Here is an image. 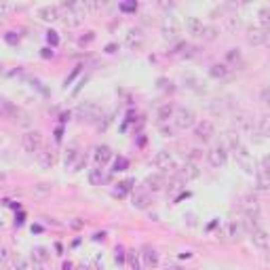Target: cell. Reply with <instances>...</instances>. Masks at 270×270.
Here are the masks:
<instances>
[{
	"instance_id": "6da1fadb",
	"label": "cell",
	"mask_w": 270,
	"mask_h": 270,
	"mask_svg": "<svg viewBox=\"0 0 270 270\" xmlns=\"http://www.w3.org/2000/svg\"><path fill=\"white\" fill-rule=\"evenodd\" d=\"M207 163H209L213 169H222V167H226L228 163V148H226V143L220 141V143H215V146H211L209 150H207Z\"/></svg>"
},
{
	"instance_id": "7a4b0ae2",
	"label": "cell",
	"mask_w": 270,
	"mask_h": 270,
	"mask_svg": "<svg viewBox=\"0 0 270 270\" xmlns=\"http://www.w3.org/2000/svg\"><path fill=\"white\" fill-rule=\"evenodd\" d=\"M175 125V129L177 131H186V129H190L196 125V114L194 110H190V108H186V106H177L175 108V114H173V121H171Z\"/></svg>"
},
{
	"instance_id": "3957f363",
	"label": "cell",
	"mask_w": 270,
	"mask_h": 270,
	"mask_svg": "<svg viewBox=\"0 0 270 270\" xmlns=\"http://www.w3.org/2000/svg\"><path fill=\"white\" fill-rule=\"evenodd\" d=\"M21 148L28 152V154H38V152L44 148V139L42 133L38 129H30L21 135Z\"/></svg>"
},
{
	"instance_id": "277c9868",
	"label": "cell",
	"mask_w": 270,
	"mask_h": 270,
	"mask_svg": "<svg viewBox=\"0 0 270 270\" xmlns=\"http://www.w3.org/2000/svg\"><path fill=\"white\" fill-rule=\"evenodd\" d=\"M154 167L160 169L163 173H167V171H175L177 169V160L173 156V152L171 150H158L154 154Z\"/></svg>"
},
{
	"instance_id": "5b68a950",
	"label": "cell",
	"mask_w": 270,
	"mask_h": 270,
	"mask_svg": "<svg viewBox=\"0 0 270 270\" xmlns=\"http://www.w3.org/2000/svg\"><path fill=\"white\" fill-rule=\"evenodd\" d=\"M179 30H182V25H179V21L173 15H167L163 23H160V34H163L165 40H175L179 36Z\"/></svg>"
},
{
	"instance_id": "8992f818",
	"label": "cell",
	"mask_w": 270,
	"mask_h": 270,
	"mask_svg": "<svg viewBox=\"0 0 270 270\" xmlns=\"http://www.w3.org/2000/svg\"><path fill=\"white\" fill-rule=\"evenodd\" d=\"M213 135H215V125L211 121L205 119L194 125V137L199 141H209V139H213Z\"/></svg>"
},
{
	"instance_id": "52a82bcc",
	"label": "cell",
	"mask_w": 270,
	"mask_h": 270,
	"mask_svg": "<svg viewBox=\"0 0 270 270\" xmlns=\"http://www.w3.org/2000/svg\"><path fill=\"white\" fill-rule=\"evenodd\" d=\"M249 239H251V243H254L256 249H260V251H270V232L264 230L262 226L251 232Z\"/></svg>"
},
{
	"instance_id": "ba28073f",
	"label": "cell",
	"mask_w": 270,
	"mask_h": 270,
	"mask_svg": "<svg viewBox=\"0 0 270 270\" xmlns=\"http://www.w3.org/2000/svg\"><path fill=\"white\" fill-rule=\"evenodd\" d=\"M245 38L247 42L251 44V47H260V44H266V30H262L260 25H247V30H245Z\"/></svg>"
},
{
	"instance_id": "9c48e42d",
	"label": "cell",
	"mask_w": 270,
	"mask_h": 270,
	"mask_svg": "<svg viewBox=\"0 0 270 270\" xmlns=\"http://www.w3.org/2000/svg\"><path fill=\"white\" fill-rule=\"evenodd\" d=\"M38 17L42 21H49V23L57 21V19H61V6L59 4H42V6H38Z\"/></svg>"
},
{
	"instance_id": "30bf717a",
	"label": "cell",
	"mask_w": 270,
	"mask_h": 270,
	"mask_svg": "<svg viewBox=\"0 0 270 270\" xmlns=\"http://www.w3.org/2000/svg\"><path fill=\"white\" fill-rule=\"evenodd\" d=\"M235 125L237 131H245V133H254L256 123L247 112H235Z\"/></svg>"
},
{
	"instance_id": "8fae6325",
	"label": "cell",
	"mask_w": 270,
	"mask_h": 270,
	"mask_svg": "<svg viewBox=\"0 0 270 270\" xmlns=\"http://www.w3.org/2000/svg\"><path fill=\"white\" fill-rule=\"evenodd\" d=\"M125 44H127L129 49H139L143 44V32L139 28H129L127 34H125Z\"/></svg>"
},
{
	"instance_id": "7c38bea8",
	"label": "cell",
	"mask_w": 270,
	"mask_h": 270,
	"mask_svg": "<svg viewBox=\"0 0 270 270\" xmlns=\"http://www.w3.org/2000/svg\"><path fill=\"white\" fill-rule=\"evenodd\" d=\"M112 156H114V154H112V148H110V146H106V143H102V146H95L93 158H95L97 167H104L106 163H110Z\"/></svg>"
},
{
	"instance_id": "4fadbf2b",
	"label": "cell",
	"mask_w": 270,
	"mask_h": 270,
	"mask_svg": "<svg viewBox=\"0 0 270 270\" xmlns=\"http://www.w3.org/2000/svg\"><path fill=\"white\" fill-rule=\"evenodd\" d=\"M201 175V171H199V165L194 163V160H186L184 167L179 169V177L184 179V182H190V179H196Z\"/></svg>"
},
{
	"instance_id": "5bb4252c",
	"label": "cell",
	"mask_w": 270,
	"mask_h": 270,
	"mask_svg": "<svg viewBox=\"0 0 270 270\" xmlns=\"http://www.w3.org/2000/svg\"><path fill=\"white\" fill-rule=\"evenodd\" d=\"M232 74V68L228 64H211L209 66V76L215 80H226Z\"/></svg>"
},
{
	"instance_id": "9a60e30c",
	"label": "cell",
	"mask_w": 270,
	"mask_h": 270,
	"mask_svg": "<svg viewBox=\"0 0 270 270\" xmlns=\"http://www.w3.org/2000/svg\"><path fill=\"white\" fill-rule=\"evenodd\" d=\"M254 186L260 192H268L270 190V173H266L264 169H258L254 175Z\"/></svg>"
},
{
	"instance_id": "2e32d148",
	"label": "cell",
	"mask_w": 270,
	"mask_h": 270,
	"mask_svg": "<svg viewBox=\"0 0 270 270\" xmlns=\"http://www.w3.org/2000/svg\"><path fill=\"white\" fill-rule=\"evenodd\" d=\"M36 160H38V165L42 169H51L53 165H55V152H53L51 148H42L38 154H36Z\"/></svg>"
},
{
	"instance_id": "e0dca14e",
	"label": "cell",
	"mask_w": 270,
	"mask_h": 270,
	"mask_svg": "<svg viewBox=\"0 0 270 270\" xmlns=\"http://www.w3.org/2000/svg\"><path fill=\"white\" fill-rule=\"evenodd\" d=\"M49 258H51V251H49L47 247H42V245L34 247V249L30 251L32 264H47V262H49Z\"/></svg>"
},
{
	"instance_id": "ac0fdd59",
	"label": "cell",
	"mask_w": 270,
	"mask_h": 270,
	"mask_svg": "<svg viewBox=\"0 0 270 270\" xmlns=\"http://www.w3.org/2000/svg\"><path fill=\"white\" fill-rule=\"evenodd\" d=\"M78 114L83 116V121L93 123L95 119H100V108H97L95 104H83L78 108Z\"/></svg>"
},
{
	"instance_id": "d6986e66",
	"label": "cell",
	"mask_w": 270,
	"mask_h": 270,
	"mask_svg": "<svg viewBox=\"0 0 270 270\" xmlns=\"http://www.w3.org/2000/svg\"><path fill=\"white\" fill-rule=\"evenodd\" d=\"M165 186H167V182H165V177L160 173H154V175L146 177V188L150 192H160V190H165Z\"/></svg>"
},
{
	"instance_id": "ffe728a7",
	"label": "cell",
	"mask_w": 270,
	"mask_h": 270,
	"mask_svg": "<svg viewBox=\"0 0 270 270\" xmlns=\"http://www.w3.org/2000/svg\"><path fill=\"white\" fill-rule=\"evenodd\" d=\"M256 17H258V25H260V28L268 32V30H270V4L258 6Z\"/></svg>"
},
{
	"instance_id": "44dd1931",
	"label": "cell",
	"mask_w": 270,
	"mask_h": 270,
	"mask_svg": "<svg viewBox=\"0 0 270 270\" xmlns=\"http://www.w3.org/2000/svg\"><path fill=\"white\" fill-rule=\"evenodd\" d=\"M175 108L177 106H173V104H163L156 110V119H158V123H169V121H173V114H175Z\"/></svg>"
},
{
	"instance_id": "7402d4cb",
	"label": "cell",
	"mask_w": 270,
	"mask_h": 270,
	"mask_svg": "<svg viewBox=\"0 0 270 270\" xmlns=\"http://www.w3.org/2000/svg\"><path fill=\"white\" fill-rule=\"evenodd\" d=\"M203 28H205V23H203V19H199V17H188V19H186V30H188V34L196 36V38H201Z\"/></svg>"
},
{
	"instance_id": "603a6c76",
	"label": "cell",
	"mask_w": 270,
	"mask_h": 270,
	"mask_svg": "<svg viewBox=\"0 0 270 270\" xmlns=\"http://www.w3.org/2000/svg\"><path fill=\"white\" fill-rule=\"evenodd\" d=\"M256 129L260 135H264V137H270V112L266 114H260L258 121H256Z\"/></svg>"
},
{
	"instance_id": "cb8c5ba5",
	"label": "cell",
	"mask_w": 270,
	"mask_h": 270,
	"mask_svg": "<svg viewBox=\"0 0 270 270\" xmlns=\"http://www.w3.org/2000/svg\"><path fill=\"white\" fill-rule=\"evenodd\" d=\"M141 260H143V266H146V268H156L158 266V254H156V249L146 247V249H143V254H141Z\"/></svg>"
},
{
	"instance_id": "d4e9b609",
	"label": "cell",
	"mask_w": 270,
	"mask_h": 270,
	"mask_svg": "<svg viewBox=\"0 0 270 270\" xmlns=\"http://www.w3.org/2000/svg\"><path fill=\"white\" fill-rule=\"evenodd\" d=\"M241 230H243L241 224H237V222H228L226 226H224V237H228V239H239Z\"/></svg>"
},
{
	"instance_id": "484cf974",
	"label": "cell",
	"mask_w": 270,
	"mask_h": 270,
	"mask_svg": "<svg viewBox=\"0 0 270 270\" xmlns=\"http://www.w3.org/2000/svg\"><path fill=\"white\" fill-rule=\"evenodd\" d=\"M133 207H137V209H148L150 207V196L143 194V192L133 194Z\"/></svg>"
},
{
	"instance_id": "4316f807",
	"label": "cell",
	"mask_w": 270,
	"mask_h": 270,
	"mask_svg": "<svg viewBox=\"0 0 270 270\" xmlns=\"http://www.w3.org/2000/svg\"><path fill=\"white\" fill-rule=\"evenodd\" d=\"M224 25H226L228 32H237L241 28V17L239 15H228L224 17Z\"/></svg>"
},
{
	"instance_id": "83f0119b",
	"label": "cell",
	"mask_w": 270,
	"mask_h": 270,
	"mask_svg": "<svg viewBox=\"0 0 270 270\" xmlns=\"http://www.w3.org/2000/svg\"><path fill=\"white\" fill-rule=\"evenodd\" d=\"M218 28L215 25H209V23H205V28H203V32H201V38L203 40H207V42H211V40H215L218 38Z\"/></svg>"
},
{
	"instance_id": "f1b7e54d",
	"label": "cell",
	"mask_w": 270,
	"mask_h": 270,
	"mask_svg": "<svg viewBox=\"0 0 270 270\" xmlns=\"http://www.w3.org/2000/svg\"><path fill=\"white\" fill-rule=\"evenodd\" d=\"M51 190H53V186L51 184H44V182L34 186V194L36 196H47V194H51Z\"/></svg>"
},
{
	"instance_id": "f546056e",
	"label": "cell",
	"mask_w": 270,
	"mask_h": 270,
	"mask_svg": "<svg viewBox=\"0 0 270 270\" xmlns=\"http://www.w3.org/2000/svg\"><path fill=\"white\" fill-rule=\"evenodd\" d=\"M76 158H80L76 146H70L68 152H66V167H74V160H76Z\"/></svg>"
},
{
	"instance_id": "4dcf8cb0",
	"label": "cell",
	"mask_w": 270,
	"mask_h": 270,
	"mask_svg": "<svg viewBox=\"0 0 270 270\" xmlns=\"http://www.w3.org/2000/svg\"><path fill=\"white\" fill-rule=\"evenodd\" d=\"M89 179H91V184H102V182H104V169H102V167L91 169V173H89Z\"/></svg>"
},
{
	"instance_id": "1f68e13d",
	"label": "cell",
	"mask_w": 270,
	"mask_h": 270,
	"mask_svg": "<svg viewBox=\"0 0 270 270\" xmlns=\"http://www.w3.org/2000/svg\"><path fill=\"white\" fill-rule=\"evenodd\" d=\"M158 127H160V131H163V135H167V137H175V133H177V129H175V125L173 123H158Z\"/></svg>"
},
{
	"instance_id": "d6a6232c",
	"label": "cell",
	"mask_w": 270,
	"mask_h": 270,
	"mask_svg": "<svg viewBox=\"0 0 270 270\" xmlns=\"http://www.w3.org/2000/svg\"><path fill=\"white\" fill-rule=\"evenodd\" d=\"M11 266H13V270H28V260L23 256H15Z\"/></svg>"
},
{
	"instance_id": "836d02e7",
	"label": "cell",
	"mask_w": 270,
	"mask_h": 270,
	"mask_svg": "<svg viewBox=\"0 0 270 270\" xmlns=\"http://www.w3.org/2000/svg\"><path fill=\"white\" fill-rule=\"evenodd\" d=\"M226 61H230V64H237V61H241V51L239 49H228Z\"/></svg>"
},
{
	"instance_id": "e575fe53",
	"label": "cell",
	"mask_w": 270,
	"mask_h": 270,
	"mask_svg": "<svg viewBox=\"0 0 270 270\" xmlns=\"http://www.w3.org/2000/svg\"><path fill=\"white\" fill-rule=\"evenodd\" d=\"M0 262H2V266H11V251H8V247L0 249Z\"/></svg>"
},
{
	"instance_id": "d590c367",
	"label": "cell",
	"mask_w": 270,
	"mask_h": 270,
	"mask_svg": "<svg viewBox=\"0 0 270 270\" xmlns=\"http://www.w3.org/2000/svg\"><path fill=\"white\" fill-rule=\"evenodd\" d=\"M19 38H21V36L17 34L15 30H8L4 34V42H8V44H17V42H19Z\"/></svg>"
},
{
	"instance_id": "8d00e7d4",
	"label": "cell",
	"mask_w": 270,
	"mask_h": 270,
	"mask_svg": "<svg viewBox=\"0 0 270 270\" xmlns=\"http://www.w3.org/2000/svg\"><path fill=\"white\" fill-rule=\"evenodd\" d=\"M121 188H119V190H116L114 194L116 196H125V194H127L129 190H131V186H133V182H131V179H127V182H123V184H119Z\"/></svg>"
},
{
	"instance_id": "74e56055",
	"label": "cell",
	"mask_w": 270,
	"mask_h": 270,
	"mask_svg": "<svg viewBox=\"0 0 270 270\" xmlns=\"http://www.w3.org/2000/svg\"><path fill=\"white\" fill-rule=\"evenodd\" d=\"M260 97H262V102L270 108V87H266V89H262V93H260Z\"/></svg>"
},
{
	"instance_id": "f35d334b",
	"label": "cell",
	"mask_w": 270,
	"mask_h": 270,
	"mask_svg": "<svg viewBox=\"0 0 270 270\" xmlns=\"http://www.w3.org/2000/svg\"><path fill=\"white\" fill-rule=\"evenodd\" d=\"M83 226H85V222H83V220H78V218H74V220L70 222V228H72V230H80Z\"/></svg>"
},
{
	"instance_id": "ab89813d",
	"label": "cell",
	"mask_w": 270,
	"mask_h": 270,
	"mask_svg": "<svg viewBox=\"0 0 270 270\" xmlns=\"http://www.w3.org/2000/svg\"><path fill=\"white\" fill-rule=\"evenodd\" d=\"M91 40H95V32H87V36L80 38V44H89Z\"/></svg>"
},
{
	"instance_id": "60d3db41",
	"label": "cell",
	"mask_w": 270,
	"mask_h": 270,
	"mask_svg": "<svg viewBox=\"0 0 270 270\" xmlns=\"http://www.w3.org/2000/svg\"><path fill=\"white\" fill-rule=\"evenodd\" d=\"M83 165H87V156H83V154H80V158H78V163L74 165V171H80V169H83Z\"/></svg>"
},
{
	"instance_id": "b9f144b4",
	"label": "cell",
	"mask_w": 270,
	"mask_h": 270,
	"mask_svg": "<svg viewBox=\"0 0 270 270\" xmlns=\"http://www.w3.org/2000/svg\"><path fill=\"white\" fill-rule=\"evenodd\" d=\"M260 169H264L266 173H270V156H264V158H262V167H260Z\"/></svg>"
},
{
	"instance_id": "7bdbcfd3",
	"label": "cell",
	"mask_w": 270,
	"mask_h": 270,
	"mask_svg": "<svg viewBox=\"0 0 270 270\" xmlns=\"http://www.w3.org/2000/svg\"><path fill=\"white\" fill-rule=\"evenodd\" d=\"M125 167H127V158H119V160H116V171H125Z\"/></svg>"
},
{
	"instance_id": "ee69618b",
	"label": "cell",
	"mask_w": 270,
	"mask_h": 270,
	"mask_svg": "<svg viewBox=\"0 0 270 270\" xmlns=\"http://www.w3.org/2000/svg\"><path fill=\"white\" fill-rule=\"evenodd\" d=\"M40 55H42V57H53V55H55V51H53V49H49V47H44Z\"/></svg>"
},
{
	"instance_id": "f6af8a7d",
	"label": "cell",
	"mask_w": 270,
	"mask_h": 270,
	"mask_svg": "<svg viewBox=\"0 0 270 270\" xmlns=\"http://www.w3.org/2000/svg\"><path fill=\"white\" fill-rule=\"evenodd\" d=\"M57 32H49V36H47V38H49V42H53V44H57V36H55Z\"/></svg>"
},
{
	"instance_id": "bcb514c9",
	"label": "cell",
	"mask_w": 270,
	"mask_h": 270,
	"mask_svg": "<svg viewBox=\"0 0 270 270\" xmlns=\"http://www.w3.org/2000/svg\"><path fill=\"white\" fill-rule=\"evenodd\" d=\"M8 11H11V6L8 4H0V15H6Z\"/></svg>"
},
{
	"instance_id": "7dc6e473",
	"label": "cell",
	"mask_w": 270,
	"mask_h": 270,
	"mask_svg": "<svg viewBox=\"0 0 270 270\" xmlns=\"http://www.w3.org/2000/svg\"><path fill=\"white\" fill-rule=\"evenodd\" d=\"M32 270H49V268H47V264H34Z\"/></svg>"
},
{
	"instance_id": "c3c4849f",
	"label": "cell",
	"mask_w": 270,
	"mask_h": 270,
	"mask_svg": "<svg viewBox=\"0 0 270 270\" xmlns=\"http://www.w3.org/2000/svg\"><path fill=\"white\" fill-rule=\"evenodd\" d=\"M106 53H116V44H108V47H106Z\"/></svg>"
},
{
	"instance_id": "681fc988",
	"label": "cell",
	"mask_w": 270,
	"mask_h": 270,
	"mask_svg": "<svg viewBox=\"0 0 270 270\" xmlns=\"http://www.w3.org/2000/svg\"><path fill=\"white\" fill-rule=\"evenodd\" d=\"M125 11H133V8H137V4H123Z\"/></svg>"
},
{
	"instance_id": "f907efd6",
	"label": "cell",
	"mask_w": 270,
	"mask_h": 270,
	"mask_svg": "<svg viewBox=\"0 0 270 270\" xmlns=\"http://www.w3.org/2000/svg\"><path fill=\"white\" fill-rule=\"evenodd\" d=\"M72 268H74V264H72V262H64V270H72Z\"/></svg>"
},
{
	"instance_id": "816d5d0a",
	"label": "cell",
	"mask_w": 270,
	"mask_h": 270,
	"mask_svg": "<svg viewBox=\"0 0 270 270\" xmlns=\"http://www.w3.org/2000/svg\"><path fill=\"white\" fill-rule=\"evenodd\" d=\"M2 270H13V266H2Z\"/></svg>"
},
{
	"instance_id": "f5cc1de1",
	"label": "cell",
	"mask_w": 270,
	"mask_h": 270,
	"mask_svg": "<svg viewBox=\"0 0 270 270\" xmlns=\"http://www.w3.org/2000/svg\"><path fill=\"white\" fill-rule=\"evenodd\" d=\"M167 270H182V268H177V266H173V268H167Z\"/></svg>"
},
{
	"instance_id": "db71d44e",
	"label": "cell",
	"mask_w": 270,
	"mask_h": 270,
	"mask_svg": "<svg viewBox=\"0 0 270 270\" xmlns=\"http://www.w3.org/2000/svg\"><path fill=\"white\" fill-rule=\"evenodd\" d=\"M268 49H270V47H268Z\"/></svg>"
}]
</instances>
